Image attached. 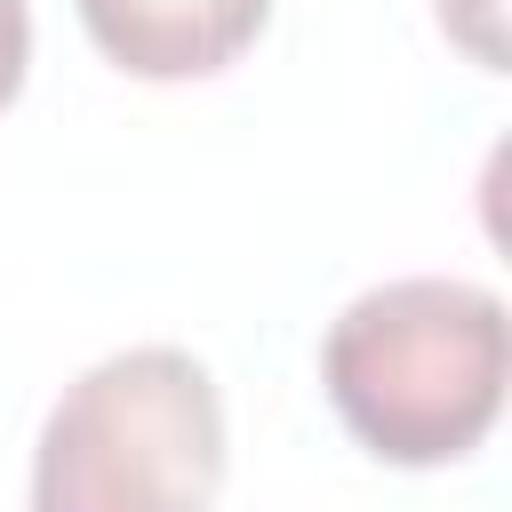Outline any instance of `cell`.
I'll return each instance as SVG.
<instances>
[{
    "label": "cell",
    "mask_w": 512,
    "mask_h": 512,
    "mask_svg": "<svg viewBox=\"0 0 512 512\" xmlns=\"http://www.w3.org/2000/svg\"><path fill=\"white\" fill-rule=\"evenodd\" d=\"M320 384L384 464H448L504 408V304L480 280H384L328 320Z\"/></svg>",
    "instance_id": "cell-1"
},
{
    "label": "cell",
    "mask_w": 512,
    "mask_h": 512,
    "mask_svg": "<svg viewBox=\"0 0 512 512\" xmlns=\"http://www.w3.org/2000/svg\"><path fill=\"white\" fill-rule=\"evenodd\" d=\"M224 480L216 376L176 344L104 352L32 448V512H208Z\"/></svg>",
    "instance_id": "cell-2"
},
{
    "label": "cell",
    "mask_w": 512,
    "mask_h": 512,
    "mask_svg": "<svg viewBox=\"0 0 512 512\" xmlns=\"http://www.w3.org/2000/svg\"><path fill=\"white\" fill-rule=\"evenodd\" d=\"M264 16H272V0H80L88 40L136 80L224 72L264 32Z\"/></svg>",
    "instance_id": "cell-3"
},
{
    "label": "cell",
    "mask_w": 512,
    "mask_h": 512,
    "mask_svg": "<svg viewBox=\"0 0 512 512\" xmlns=\"http://www.w3.org/2000/svg\"><path fill=\"white\" fill-rule=\"evenodd\" d=\"M24 64H32V8L0 0V104L24 88Z\"/></svg>",
    "instance_id": "cell-4"
}]
</instances>
